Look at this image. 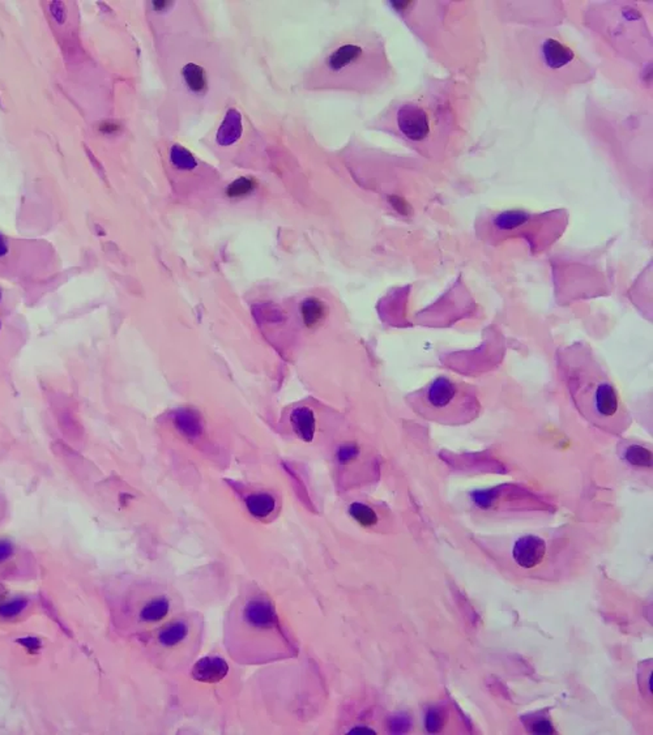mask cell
Segmentation results:
<instances>
[{
    "mask_svg": "<svg viewBox=\"0 0 653 735\" xmlns=\"http://www.w3.org/2000/svg\"><path fill=\"white\" fill-rule=\"evenodd\" d=\"M559 371L584 418L613 433H622L631 417L614 384L588 346L575 343L559 352Z\"/></svg>",
    "mask_w": 653,
    "mask_h": 735,
    "instance_id": "1",
    "label": "cell"
},
{
    "mask_svg": "<svg viewBox=\"0 0 653 735\" xmlns=\"http://www.w3.org/2000/svg\"><path fill=\"white\" fill-rule=\"evenodd\" d=\"M411 403L425 420L447 424L471 422L481 413L476 389L446 376L434 379L414 393Z\"/></svg>",
    "mask_w": 653,
    "mask_h": 735,
    "instance_id": "2",
    "label": "cell"
},
{
    "mask_svg": "<svg viewBox=\"0 0 653 735\" xmlns=\"http://www.w3.org/2000/svg\"><path fill=\"white\" fill-rule=\"evenodd\" d=\"M327 70L336 76H354L360 77V82H366L367 88H374L381 84L390 70L383 45L374 42L363 47L360 43H345L328 55L325 61ZM363 88V85H362Z\"/></svg>",
    "mask_w": 653,
    "mask_h": 735,
    "instance_id": "3",
    "label": "cell"
},
{
    "mask_svg": "<svg viewBox=\"0 0 653 735\" xmlns=\"http://www.w3.org/2000/svg\"><path fill=\"white\" fill-rule=\"evenodd\" d=\"M397 127L405 139L423 144L432 135V114L421 103L408 102L397 111Z\"/></svg>",
    "mask_w": 653,
    "mask_h": 735,
    "instance_id": "4",
    "label": "cell"
},
{
    "mask_svg": "<svg viewBox=\"0 0 653 735\" xmlns=\"http://www.w3.org/2000/svg\"><path fill=\"white\" fill-rule=\"evenodd\" d=\"M546 554V542L537 535H524L513 544V559L522 568H534Z\"/></svg>",
    "mask_w": 653,
    "mask_h": 735,
    "instance_id": "5",
    "label": "cell"
},
{
    "mask_svg": "<svg viewBox=\"0 0 653 735\" xmlns=\"http://www.w3.org/2000/svg\"><path fill=\"white\" fill-rule=\"evenodd\" d=\"M243 619L247 625L258 630H271L279 627L276 610L267 600L249 601L243 609Z\"/></svg>",
    "mask_w": 653,
    "mask_h": 735,
    "instance_id": "6",
    "label": "cell"
},
{
    "mask_svg": "<svg viewBox=\"0 0 653 735\" xmlns=\"http://www.w3.org/2000/svg\"><path fill=\"white\" fill-rule=\"evenodd\" d=\"M229 673V665L221 657H203L192 667V678L201 683H219Z\"/></svg>",
    "mask_w": 653,
    "mask_h": 735,
    "instance_id": "7",
    "label": "cell"
},
{
    "mask_svg": "<svg viewBox=\"0 0 653 735\" xmlns=\"http://www.w3.org/2000/svg\"><path fill=\"white\" fill-rule=\"evenodd\" d=\"M302 322L309 329L321 327L328 316V307L319 298H307L300 306Z\"/></svg>",
    "mask_w": 653,
    "mask_h": 735,
    "instance_id": "8",
    "label": "cell"
},
{
    "mask_svg": "<svg viewBox=\"0 0 653 735\" xmlns=\"http://www.w3.org/2000/svg\"><path fill=\"white\" fill-rule=\"evenodd\" d=\"M543 51L546 64L554 70L562 68L564 66L570 64L575 57L573 51L570 50L567 46L552 38L543 42Z\"/></svg>",
    "mask_w": 653,
    "mask_h": 735,
    "instance_id": "9",
    "label": "cell"
},
{
    "mask_svg": "<svg viewBox=\"0 0 653 735\" xmlns=\"http://www.w3.org/2000/svg\"><path fill=\"white\" fill-rule=\"evenodd\" d=\"M291 422L295 433L303 442L310 443L315 435V415L310 408H297L291 415Z\"/></svg>",
    "mask_w": 653,
    "mask_h": 735,
    "instance_id": "10",
    "label": "cell"
},
{
    "mask_svg": "<svg viewBox=\"0 0 653 735\" xmlns=\"http://www.w3.org/2000/svg\"><path fill=\"white\" fill-rule=\"evenodd\" d=\"M241 135L242 115L235 109H231L228 111L225 119L217 131V142L223 147L231 145L240 139Z\"/></svg>",
    "mask_w": 653,
    "mask_h": 735,
    "instance_id": "11",
    "label": "cell"
},
{
    "mask_svg": "<svg viewBox=\"0 0 653 735\" xmlns=\"http://www.w3.org/2000/svg\"><path fill=\"white\" fill-rule=\"evenodd\" d=\"M247 511L256 519L268 517L274 511L276 500L267 493H256L249 495L246 499Z\"/></svg>",
    "mask_w": 653,
    "mask_h": 735,
    "instance_id": "12",
    "label": "cell"
},
{
    "mask_svg": "<svg viewBox=\"0 0 653 735\" xmlns=\"http://www.w3.org/2000/svg\"><path fill=\"white\" fill-rule=\"evenodd\" d=\"M177 429L187 438H198L203 433V422L200 417L190 409H184L177 413L174 420Z\"/></svg>",
    "mask_w": 653,
    "mask_h": 735,
    "instance_id": "13",
    "label": "cell"
},
{
    "mask_svg": "<svg viewBox=\"0 0 653 735\" xmlns=\"http://www.w3.org/2000/svg\"><path fill=\"white\" fill-rule=\"evenodd\" d=\"M170 602L166 597H159L145 604L140 611L142 622H160L169 614Z\"/></svg>",
    "mask_w": 653,
    "mask_h": 735,
    "instance_id": "14",
    "label": "cell"
},
{
    "mask_svg": "<svg viewBox=\"0 0 653 735\" xmlns=\"http://www.w3.org/2000/svg\"><path fill=\"white\" fill-rule=\"evenodd\" d=\"M189 634V627L183 622H173L166 625L159 634L160 644L166 648H173L175 645L181 644L182 641Z\"/></svg>",
    "mask_w": 653,
    "mask_h": 735,
    "instance_id": "15",
    "label": "cell"
},
{
    "mask_svg": "<svg viewBox=\"0 0 653 735\" xmlns=\"http://www.w3.org/2000/svg\"><path fill=\"white\" fill-rule=\"evenodd\" d=\"M182 75H183V79L186 81V84L189 85V88L192 91L200 93V91H205V88L208 85V81H207V73H205V70H204L203 67L198 66V64L190 63V64L183 67Z\"/></svg>",
    "mask_w": 653,
    "mask_h": 735,
    "instance_id": "16",
    "label": "cell"
},
{
    "mask_svg": "<svg viewBox=\"0 0 653 735\" xmlns=\"http://www.w3.org/2000/svg\"><path fill=\"white\" fill-rule=\"evenodd\" d=\"M349 514L358 524L370 528L378 523V516L369 505L363 503H353L349 507Z\"/></svg>",
    "mask_w": 653,
    "mask_h": 735,
    "instance_id": "17",
    "label": "cell"
},
{
    "mask_svg": "<svg viewBox=\"0 0 653 735\" xmlns=\"http://www.w3.org/2000/svg\"><path fill=\"white\" fill-rule=\"evenodd\" d=\"M171 162L179 168V169H184V170H192L196 168L198 162L195 160V157L192 156L190 151H187L186 148H183L181 145H174L173 149H171Z\"/></svg>",
    "mask_w": 653,
    "mask_h": 735,
    "instance_id": "18",
    "label": "cell"
},
{
    "mask_svg": "<svg viewBox=\"0 0 653 735\" xmlns=\"http://www.w3.org/2000/svg\"><path fill=\"white\" fill-rule=\"evenodd\" d=\"M626 460L636 466H651L652 454L640 445H631L626 451Z\"/></svg>",
    "mask_w": 653,
    "mask_h": 735,
    "instance_id": "19",
    "label": "cell"
},
{
    "mask_svg": "<svg viewBox=\"0 0 653 735\" xmlns=\"http://www.w3.org/2000/svg\"><path fill=\"white\" fill-rule=\"evenodd\" d=\"M256 188V181L251 179V178H238L237 181H233L230 186L228 187L226 193L229 198H241L244 195H249L250 192L254 191Z\"/></svg>",
    "mask_w": 653,
    "mask_h": 735,
    "instance_id": "20",
    "label": "cell"
},
{
    "mask_svg": "<svg viewBox=\"0 0 653 735\" xmlns=\"http://www.w3.org/2000/svg\"><path fill=\"white\" fill-rule=\"evenodd\" d=\"M444 721H446V717L444 713L442 712V709L439 708H432L427 715H426V730L429 733H438L442 730L443 725H444Z\"/></svg>",
    "mask_w": 653,
    "mask_h": 735,
    "instance_id": "21",
    "label": "cell"
},
{
    "mask_svg": "<svg viewBox=\"0 0 653 735\" xmlns=\"http://www.w3.org/2000/svg\"><path fill=\"white\" fill-rule=\"evenodd\" d=\"M27 604H28L27 600H15V601L0 604V618H6V619L15 618L27 607Z\"/></svg>",
    "mask_w": 653,
    "mask_h": 735,
    "instance_id": "22",
    "label": "cell"
},
{
    "mask_svg": "<svg viewBox=\"0 0 653 735\" xmlns=\"http://www.w3.org/2000/svg\"><path fill=\"white\" fill-rule=\"evenodd\" d=\"M412 727V721L405 715H393L390 720V732L392 734H404Z\"/></svg>",
    "mask_w": 653,
    "mask_h": 735,
    "instance_id": "23",
    "label": "cell"
},
{
    "mask_svg": "<svg viewBox=\"0 0 653 735\" xmlns=\"http://www.w3.org/2000/svg\"><path fill=\"white\" fill-rule=\"evenodd\" d=\"M358 456V447L354 444H344L337 451V459L342 463H351Z\"/></svg>",
    "mask_w": 653,
    "mask_h": 735,
    "instance_id": "24",
    "label": "cell"
},
{
    "mask_svg": "<svg viewBox=\"0 0 653 735\" xmlns=\"http://www.w3.org/2000/svg\"><path fill=\"white\" fill-rule=\"evenodd\" d=\"M494 499H495V493L492 490L473 493V500L476 502V504H478L480 507H483V508L490 507L494 503Z\"/></svg>",
    "mask_w": 653,
    "mask_h": 735,
    "instance_id": "25",
    "label": "cell"
},
{
    "mask_svg": "<svg viewBox=\"0 0 653 735\" xmlns=\"http://www.w3.org/2000/svg\"><path fill=\"white\" fill-rule=\"evenodd\" d=\"M532 732L536 734H554V727L550 721L548 720H540L536 721L532 725Z\"/></svg>",
    "mask_w": 653,
    "mask_h": 735,
    "instance_id": "26",
    "label": "cell"
},
{
    "mask_svg": "<svg viewBox=\"0 0 653 735\" xmlns=\"http://www.w3.org/2000/svg\"><path fill=\"white\" fill-rule=\"evenodd\" d=\"M12 554H13V544L8 542V541L1 540L0 541V563H3L7 559H10Z\"/></svg>",
    "mask_w": 653,
    "mask_h": 735,
    "instance_id": "27",
    "label": "cell"
},
{
    "mask_svg": "<svg viewBox=\"0 0 653 735\" xmlns=\"http://www.w3.org/2000/svg\"><path fill=\"white\" fill-rule=\"evenodd\" d=\"M349 734H375V732L370 727L357 726V727H353L352 730L349 732Z\"/></svg>",
    "mask_w": 653,
    "mask_h": 735,
    "instance_id": "28",
    "label": "cell"
},
{
    "mask_svg": "<svg viewBox=\"0 0 653 735\" xmlns=\"http://www.w3.org/2000/svg\"><path fill=\"white\" fill-rule=\"evenodd\" d=\"M170 3L171 1H162V0H159V1H153V8H154V10H165V8H168V7L170 6Z\"/></svg>",
    "mask_w": 653,
    "mask_h": 735,
    "instance_id": "29",
    "label": "cell"
},
{
    "mask_svg": "<svg viewBox=\"0 0 653 735\" xmlns=\"http://www.w3.org/2000/svg\"><path fill=\"white\" fill-rule=\"evenodd\" d=\"M7 251H8V246H7V243L4 241V238L0 235V258L4 256V255L7 253Z\"/></svg>",
    "mask_w": 653,
    "mask_h": 735,
    "instance_id": "30",
    "label": "cell"
},
{
    "mask_svg": "<svg viewBox=\"0 0 653 735\" xmlns=\"http://www.w3.org/2000/svg\"><path fill=\"white\" fill-rule=\"evenodd\" d=\"M103 127H106V130H102L103 132H115L117 131V128H118L115 124H105Z\"/></svg>",
    "mask_w": 653,
    "mask_h": 735,
    "instance_id": "31",
    "label": "cell"
},
{
    "mask_svg": "<svg viewBox=\"0 0 653 735\" xmlns=\"http://www.w3.org/2000/svg\"><path fill=\"white\" fill-rule=\"evenodd\" d=\"M0 301H1V290H0Z\"/></svg>",
    "mask_w": 653,
    "mask_h": 735,
    "instance_id": "32",
    "label": "cell"
},
{
    "mask_svg": "<svg viewBox=\"0 0 653 735\" xmlns=\"http://www.w3.org/2000/svg\"><path fill=\"white\" fill-rule=\"evenodd\" d=\"M0 329H1V322H0Z\"/></svg>",
    "mask_w": 653,
    "mask_h": 735,
    "instance_id": "33",
    "label": "cell"
}]
</instances>
